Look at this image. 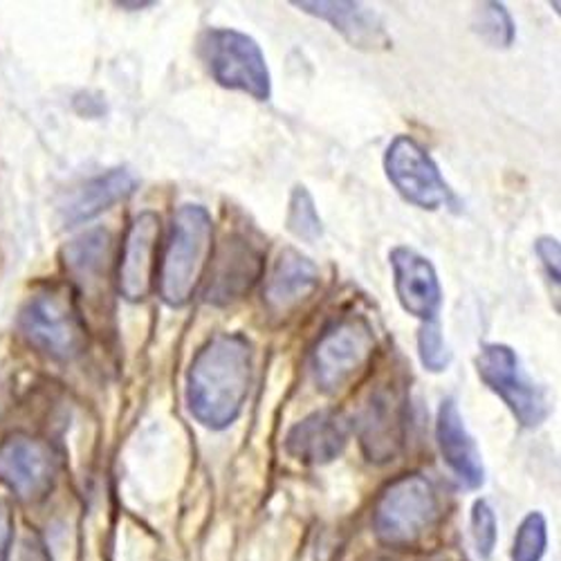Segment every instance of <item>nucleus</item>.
I'll return each instance as SVG.
<instances>
[{"label": "nucleus", "instance_id": "f3484780", "mask_svg": "<svg viewBox=\"0 0 561 561\" xmlns=\"http://www.w3.org/2000/svg\"><path fill=\"white\" fill-rule=\"evenodd\" d=\"M319 267L295 248L274 261L265 280V304L276 314H288L319 288Z\"/></svg>", "mask_w": 561, "mask_h": 561}, {"label": "nucleus", "instance_id": "a878e982", "mask_svg": "<svg viewBox=\"0 0 561 561\" xmlns=\"http://www.w3.org/2000/svg\"><path fill=\"white\" fill-rule=\"evenodd\" d=\"M14 539V514L8 501L0 499V561H8Z\"/></svg>", "mask_w": 561, "mask_h": 561}, {"label": "nucleus", "instance_id": "9d476101", "mask_svg": "<svg viewBox=\"0 0 561 561\" xmlns=\"http://www.w3.org/2000/svg\"><path fill=\"white\" fill-rule=\"evenodd\" d=\"M407 436V400L385 385L370 393L359 415V445L370 462L393 460Z\"/></svg>", "mask_w": 561, "mask_h": 561}, {"label": "nucleus", "instance_id": "ddd939ff", "mask_svg": "<svg viewBox=\"0 0 561 561\" xmlns=\"http://www.w3.org/2000/svg\"><path fill=\"white\" fill-rule=\"evenodd\" d=\"M389 261L400 306L409 314L423 319V323L436 321L443 306V288L434 263L404 245L396 248L389 254Z\"/></svg>", "mask_w": 561, "mask_h": 561}, {"label": "nucleus", "instance_id": "20e7f679", "mask_svg": "<svg viewBox=\"0 0 561 561\" xmlns=\"http://www.w3.org/2000/svg\"><path fill=\"white\" fill-rule=\"evenodd\" d=\"M196 53L218 85L245 92L256 102H270L272 75L267 59L250 34L231 27H207L198 36Z\"/></svg>", "mask_w": 561, "mask_h": 561}, {"label": "nucleus", "instance_id": "4be33fe9", "mask_svg": "<svg viewBox=\"0 0 561 561\" xmlns=\"http://www.w3.org/2000/svg\"><path fill=\"white\" fill-rule=\"evenodd\" d=\"M548 543V528L543 514L530 512L517 530L512 546V561H541Z\"/></svg>", "mask_w": 561, "mask_h": 561}, {"label": "nucleus", "instance_id": "f8f14e48", "mask_svg": "<svg viewBox=\"0 0 561 561\" xmlns=\"http://www.w3.org/2000/svg\"><path fill=\"white\" fill-rule=\"evenodd\" d=\"M263 272V252L243 233H231L211 265L205 299L211 306H229L243 299Z\"/></svg>", "mask_w": 561, "mask_h": 561}, {"label": "nucleus", "instance_id": "7ed1b4c3", "mask_svg": "<svg viewBox=\"0 0 561 561\" xmlns=\"http://www.w3.org/2000/svg\"><path fill=\"white\" fill-rule=\"evenodd\" d=\"M19 329L32 348L55 362H72L88 346L83 317L66 286L38 288L21 308Z\"/></svg>", "mask_w": 561, "mask_h": 561}, {"label": "nucleus", "instance_id": "aec40b11", "mask_svg": "<svg viewBox=\"0 0 561 561\" xmlns=\"http://www.w3.org/2000/svg\"><path fill=\"white\" fill-rule=\"evenodd\" d=\"M286 227L293 237H297L304 243H317L323 237L321 216L317 211L312 194L304 184H297L290 194Z\"/></svg>", "mask_w": 561, "mask_h": 561}, {"label": "nucleus", "instance_id": "dca6fc26", "mask_svg": "<svg viewBox=\"0 0 561 561\" xmlns=\"http://www.w3.org/2000/svg\"><path fill=\"white\" fill-rule=\"evenodd\" d=\"M436 438L443 454V460L449 465V470L456 479L470 490H479L485 483V467L481 451L465 427V420L458 411V404L447 398L438 409Z\"/></svg>", "mask_w": 561, "mask_h": 561}, {"label": "nucleus", "instance_id": "2eb2a0df", "mask_svg": "<svg viewBox=\"0 0 561 561\" xmlns=\"http://www.w3.org/2000/svg\"><path fill=\"white\" fill-rule=\"evenodd\" d=\"M301 12L331 23L353 48L359 50H387L391 38L385 30L382 19L368 5L353 3V0H297L293 3Z\"/></svg>", "mask_w": 561, "mask_h": 561}, {"label": "nucleus", "instance_id": "423d86ee", "mask_svg": "<svg viewBox=\"0 0 561 561\" xmlns=\"http://www.w3.org/2000/svg\"><path fill=\"white\" fill-rule=\"evenodd\" d=\"M376 331L366 317L348 314L333 321L312 348V378L321 393L348 389L376 353Z\"/></svg>", "mask_w": 561, "mask_h": 561}, {"label": "nucleus", "instance_id": "f257e3e1", "mask_svg": "<svg viewBox=\"0 0 561 561\" xmlns=\"http://www.w3.org/2000/svg\"><path fill=\"white\" fill-rule=\"evenodd\" d=\"M254 351L241 333L214 335L186 373V404L207 430L222 432L237 423L252 387Z\"/></svg>", "mask_w": 561, "mask_h": 561}, {"label": "nucleus", "instance_id": "6ab92c4d", "mask_svg": "<svg viewBox=\"0 0 561 561\" xmlns=\"http://www.w3.org/2000/svg\"><path fill=\"white\" fill-rule=\"evenodd\" d=\"M111 252V233L106 229H92L64 248V263L72 278H77L85 288H92L100 284L102 276H106Z\"/></svg>", "mask_w": 561, "mask_h": 561}, {"label": "nucleus", "instance_id": "393cba45", "mask_svg": "<svg viewBox=\"0 0 561 561\" xmlns=\"http://www.w3.org/2000/svg\"><path fill=\"white\" fill-rule=\"evenodd\" d=\"M535 250H537V256H539L541 265L546 267L548 276L554 280V286H559V261H561L559 241L552 237H541L535 243Z\"/></svg>", "mask_w": 561, "mask_h": 561}, {"label": "nucleus", "instance_id": "5701e85b", "mask_svg": "<svg viewBox=\"0 0 561 561\" xmlns=\"http://www.w3.org/2000/svg\"><path fill=\"white\" fill-rule=\"evenodd\" d=\"M417 355L430 373H443L451 364V351L440 333L438 321L423 323L417 331Z\"/></svg>", "mask_w": 561, "mask_h": 561}, {"label": "nucleus", "instance_id": "9b49d317", "mask_svg": "<svg viewBox=\"0 0 561 561\" xmlns=\"http://www.w3.org/2000/svg\"><path fill=\"white\" fill-rule=\"evenodd\" d=\"M160 231V216L156 211L137 214L126 231L117 267V286L119 295L130 304L145 301L153 288Z\"/></svg>", "mask_w": 561, "mask_h": 561}, {"label": "nucleus", "instance_id": "0eeeda50", "mask_svg": "<svg viewBox=\"0 0 561 561\" xmlns=\"http://www.w3.org/2000/svg\"><path fill=\"white\" fill-rule=\"evenodd\" d=\"M477 373L483 385L519 420L522 427L535 430L548 417L543 391L526 376L519 355L507 344H483L477 355Z\"/></svg>", "mask_w": 561, "mask_h": 561}, {"label": "nucleus", "instance_id": "4468645a", "mask_svg": "<svg viewBox=\"0 0 561 561\" xmlns=\"http://www.w3.org/2000/svg\"><path fill=\"white\" fill-rule=\"evenodd\" d=\"M348 434L351 425L340 411H314L288 432L286 451L304 465H329L344 451Z\"/></svg>", "mask_w": 561, "mask_h": 561}, {"label": "nucleus", "instance_id": "bb28decb", "mask_svg": "<svg viewBox=\"0 0 561 561\" xmlns=\"http://www.w3.org/2000/svg\"><path fill=\"white\" fill-rule=\"evenodd\" d=\"M16 561H53L48 548L38 539V537H25V541L19 548Z\"/></svg>", "mask_w": 561, "mask_h": 561}, {"label": "nucleus", "instance_id": "39448f33", "mask_svg": "<svg viewBox=\"0 0 561 561\" xmlns=\"http://www.w3.org/2000/svg\"><path fill=\"white\" fill-rule=\"evenodd\" d=\"M440 503L432 481L423 474H404L389 483L373 510L376 537L393 548H409L438 522Z\"/></svg>", "mask_w": 561, "mask_h": 561}, {"label": "nucleus", "instance_id": "a211bd4d", "mask_svg": "<svg viewBox=\"0 0 561 561\" xmlns=\"http://www.w3.org/2000/svg\"><path fill=\"white\" fill-rule=\"evenodd\" d=\"M137 190V180L128 169H111L98 178H90L61 205L64 222L79 225L126 201Z\"/></svg>", "mask_w": 561, "mask_h": 561}, {"label": "nucleus", "instance_id": "f03ea898", "mask_svg": "<svg viewBox=\"0 0 561 561\" xmlns=\"http://www.w3.org/2000/svg\"><path fill=\"white\" fill-rule=\"evenodd\" d=\"M214 243L211 214L196 203L180 205L171 218L158 270V293L169 308H184L196 295Z\"/></svg>", "mask_w": 561, "mask_h": 561}, {"label": "nucleus", "instance_id": "412c9836", "mask_svg": "<svg viewBox=\"0 0 561 561\" xmlns=\"http://www.w3.org/2000/svg\"><path fill=\"white\" fill-rule=\"evenodd\" d=\"M474 30L488 45H492V48H501V50L510 48L514 38H517V25H514V21L503 3H483L477 10Z\"/></svg>", "mask_w": 561, "mask_h": 561}, {"label": "nucleus", "instance_id": "b1692460", "mask_svg": "<svg viewBox=\"0 0 561 561\" xmlns=\"http://www.w3.org/2000/svg\"><path fill=\"white\" fill-rule=\"evenodd\" d=\"M472 535L477 550L483 559L494 552L496 546V514L488 501H477L472 507Z\"/></svg>", "mask_w": 561, "mask_h": 561}, {"label": "nucleus", "instance_id": "6e6552de", "mask_svg": "<svg viewBox=\"0 0 561 561\" xmlns=\"http://www.w3.org/2000/svg\"><path fill=\"white\" fill-rule=\"evenodd\" d=\"M59 477V454L32 434L16 432L0 443V483L23 503L48 499Z\"/></svg>", "mask_w": 561, "mask_h": 561}, {"label": "nucleus", "instance_id": "1a4fd4ad", "mask_svg": "<svg viewBox=\"0 0 561 561\" xmlns=\"http://www.w3.org/2000/svg\"><path fill=\"white\" fill-rule=\"evenodd\" d=\"M385 171L396 192L420 209L436 211L454 201L438 164L409 135H398L389 145Z\"/></svg>", "mask_w": 561, "mask_h": 561}]
</instances>
